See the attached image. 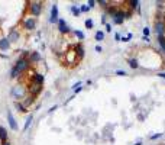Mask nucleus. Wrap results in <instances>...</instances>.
Wrapping results in <instances>:
<instances>
[{
  "instance_id": "1",
  "label": "nucleus",
  "mask_w": 165,
  "mask_h": 145,
  "mask_svg": "<svg viewBox=\"0 0 165 145\" xmlns=\"http://www.w3.org/2000/svg\"><path fill=\"white\" fill-rule=\"evenodd\" d=\"M28 94V89L22 84H16V86H12L10 89V96L15 99V102H20L26 97Z\"/></svg>"
},
{
  "instance_id": "2",
  "label": "nucleus",
  "mask_w": 165,
  "mask_h": 145,
  "mask_svg": "<svg viewBox=\"0 0 165 145\" xmlns=\"http://www.w3.org/2000/svg\"><path fill=\"white\" fill-rule=\"evenodd\" d=\"M13 68H15L19 74H23V73H26V71L31 68V63H29V60H28L26 57H19V58L16 60V63L13 64Z\"/></svg>"
},
{
  "instance_id": "3",
  "label": "nucleus",
  "mask_w": 165,
  "mask_h": 145,
  "mask_svg": "<svg viewBox=\"0 0 165 145\" xmlns=\"http://www.w3.org/2000/svg\"><path fill=\"white\" fill-rule=\"evenodd\" d=\"M26 5H28V10L32 15V18L36 19L42 13V9H44V3L42 2H28Z\"/></svg>"
},
{
  "instance_id": "4",
  "label": "nucleus",
  "mask_w": 165,
  "mask_h": 145,
  "mask_svg": "<svg viewBox=\"0 0 165 145\" xmlns=\"http://www.w3.org/2000/svg\"><path fill=\"white\" fill-rule=\"evenodd\" d=\"M36 25H38V21H36L35 18H32V16H26V18H23V21H22V26H23V29L28 31V32L35 31V29H36Z\"/></svg>"
},
{
  "instance_id": "5",
  "label": "nucleus",
  "mask_w": 165,
  "mask_h": 145,
  "mask_svg": "<svg viewBox=\"0 0 165 145\" xmlns=\"http://www.w3.org/2000/svg\"><path fill=\"white\" fill-rule=\"evenodd\" d=\"M7 39L10 41V44H16V42H19V39H20V31L16 29V28L10 29V31H9V35H7Z\"/></svg>"
},
{
  "instance_id": "6",
  "label": "nucleus",
  "mask_w": 165,
  "mask_h": 145,
  "mask_svg": "<svg viewBox=\"0 0 165 145\" xmlns=\"http://www.w3.org/2000/svg\"><path fill=\"white\" fill-rule=\"evenodd\" d=\"M155 34H156V36L159 38V36H165V22L164 21H156L155 22Z\"/></svg>"
},
{
  "instance_id": "7",
  "label": "nucleus",
  "mask_w": 165,
  "mask_h": 145,
  "mask_svg": "<svg viewBox=\"0 0 165 145\" xmlns=\"http://www.w3.org/2000/svg\"><path fill=\"white\" fill-rule=\"evenodd\" d=\"M26 89H28V93L32 94V96H35V97L42 91V86H39V84H36V83H31L29 86H26Z\"/></svg>"
},
{
  "instance_id": "8",
  "label": "nucleus",
  "mask_w": 165,
  "mask_h": 145,
  "mask_svg": "<svg viewBox=\"0 0 165 145\" xmlns=\"http://www.w3.org/2000/svg\"><path fill=\"white\" fill-rule=\"evenodd\" d=\"M59 18H58V6L52 5L51 6V16H49V23H58Z\"/></svg>"
},
{
  "instance_id": "9",
  "label": "nucleus",
  "mask_w": 165,
  "mask_h": 145,
  "mask_svg": "<svg viewBox=\"0 0 165 145\" xmlns=\"http://www.w3.org/2000/svg\"><path fill=\"white\" fill-rule=\"evenodd\" d=\"M113 23L115 25H122L123 23V21H125V12H122V10H117L113 16Z\"/></svg>"
},
{
  "instance_id": "10",
  "label": "nucleus",
  "mask_w": 165,
  "mask_h": 145,
  "mask_svg": "<svg viewBox=\"0 0 165 145\" xmlns=\"http://www.w3.org/2000/svg\"><path fill=\"white\" fill-rule=\"evenodd\" d=\"M58 29H59V32L64 34V35L68 34V32H71V28L67 25V22H65L64 19H59V21H58Z\"/></svg>"
},
{
  "instance_id": "11",
  "label": "nucleus",
  "mask_w": 165,
  "mask_h": 145,
  "mask_svg": "<svg viewBox=\"0 0 165 145\" xmlns=\"http://www.w3.org/2000/svg\"><path fill=\"white\" fill-rule=\"evenodd\" d=\"M7 122H9L10 129L18 131V122H16V119H15V116H13V113L10 110H7Z\"/></svg>"
},
{
  "instance_id": "12",
  "label": "nucleus",
  "mask_w": 165,
  "mask_h": 145,
  "mask_svg": "<svg viewBox=\"0 0 165 145\" xmlns=\"http://www.w3.org/2000/svg\"><path fill=\"white\" fill-rule=\"evenodd\" d=\"M12 47L10 41L7 39V36H3V38H0V49L2 51H9Z\"/></svg>"
},
{
  "instance_id": "13",
  "label": "nucleus",
  "mask_w": 165,
  "mask_h": 145,
  "mask_svg": "<svg viewBox=\"0 0 165 145\" xmlns=\"http://www.w3.org/2000/svg\"><path fill=\"white\" fill-rule=\"evenodd\" d=\"M28 60H29L31 64H36V63H39L42 58H41V54H39L38 51H32V52L29 54V58H28Z\"/></svg>"
},
{
  "instance_id": "14",
  "label": "nucleus",
  "mask_w": 165,
  "mask_h": 145,
  "mask_svg": "<svg viewBox=\"0 0 165 145\" xmlns=\"http://www.w3.org/2000/svg\"><path fill=\"white\" fill-rule=\"evenodd\" d=\"M35 100H36V97L28 93V94H26V97L22 100V103H23V106H25V107H31V106L35 103Z\"/></svg>"
},
{
  "instance_id": "15",
  "label": "nucleus",
  "mask_w": 165,
  "mask_h": 145,
  "mask_svg": "<svg viewBox=\"0 0 165 145\" xmlns=\"http://www.w3.org/2000/svg\"><path fill=\"white\" fill-rule=\"evenodd\" d=\"M44 80H45L44 74H41V73H33V76H32V83H36V84H39V86H44Z\"/></svg>"
},
{
  "instance_id": "16",
  "label": "nucleus",
  "mask_w": 165,
  "mask_h": 145,
  "mask_svg": "<svg viewBox=\"0 0 165 145\" xmlns=\"http://www.w3.org/2000/svg\"><path fill=\"white\" fill-rule=\"evenodd\" d=\"M74 52H75V55L78 58H82V57H84V48H82V45L81 44L74 45Z\"/></svg>"
},
{
  "instance_id": "17",
  "label": "nucleus",
  "mask_w": 165,
  "mask_h": 145,
  "mask_svg": "<svg viewBox=\"0 0 165 145\" xmlns=\"http://www.w3.org/2000/svg\"><path fill=\"white\" fill-rule=\"evenodd\" d=\"M7 138H9L7 129H6L3 125H0V141H2V142H5V141H7Z\"/></svg>"
},
{
  "instance_id": "18",
  "label": "nucleus",
  "mask_w": 165,
  "mask_h": 145,
  "mask_svg": "<svg viewBox=\"0 0 165 145\" xmlns=\"http://www.w3.org/2000/svg\"><path fill=\"white\" fill-rule=\"evenodd\" d=\"M13 104H15V109H16L19 113H28V107H25L22 102H15Z\"/></svg>"
},
{
  "instance_id": "19",
  "label": "nucleus",
  "mask_w": 165,
  "mask_h": 145,
  "mask_svg": "<svg viewBox=\"0 0 165 145\" xmlns=\"http://www.w3.org/2000/svg\"><path fill=\"white\" fill-rule=\"evenodd\" d=\"M32 120H33V115H32V113H29V115H28V118H26V122H25V125H23V132H26V131H28V128L32 125Z\"/></svg>"
},
{
  "instance_id": "20",
  "label": "nucleus",
  "mask_w": 165,
  "mask_h": 145,
  "mask_svg": "<svg viewBox=\"0 0 165 145\" xmlns=\"http://www.w3.org/2000/svg\"><path fill=\"white\" fill-rule=\"evenodd\" d=\"M94 38H96V41H99V42H100V41H103V39H104V34H103L102 31H97V32H96V35H94Z\"/></svg>"
},
{
  "instance_id": "21",
  "label": "nucleus",
  "mask_w": 165,
  "mask_h": 145,
  "mask_svg": "<svg viewBox=\"0 0 165 145\" xmlns=\"http://www.w3.org/2000/svg\"><path fill=\"white\" fill-rule=\"evenodd\" d=\"M71 13H72L74 16H78V15L81 13V12H80V8H77L75 5H72V6H71Z\"/></svg>"
},
{
  "instance_id": "22",
  "label": "nucleus",
  "mask_w": 165,
  "mask_h": 145,
  "mask_svg": "<svg viewBox=\"0 0 165 145\" xmlns=\"http://www.w3.org/2000/svg\"><path fill=\"white\" fill-rule=\"evenodd\" d=\"M129 65H130L132 68H138V67H139V64H138V60H135V58H130V60H129Z\"/></svg>"
},
{
  "instance_id": "23",
  "label": "nucleus",
  "mask_w": 165,
  "mask_h": 145,
  "mask_svg": "<svg viewBox=\"0 0 165 145\" xmlns=\"http://www.w3.org/2000/svg\"><path fill=\"white\" fill-rule=\"evenodd\" d=\"M19 76H20V74H19V73H18V71L12 67V70H10V78H13V80H15V78H19Z\"/></svg>"
},
{
  "instance_id": "24",
  "label": "nucleus",
  "mask_w": 165,
  "mask_h": 145,
  "mask_svg": "<svg viewBox=\"0 0 165 145\" xmlns=\"http://www.w3.org/2000/svg\"><path fill=\"white\" fill-rule=\"evenodd\" d=\"M74 35H75V36L80 39V41H82V39H84V34H82L81 31H78V29H75V31H74Z\"/></svg>"
},
{
  "instance_id": "25",
  "label": "nucleus",
  "mask_w": 165,
  "mask_h": 145,
  "mask_svg": "<svg viewBox=\"0 0 165 145\" xmlns=\"http://www.w3.org/2000/svg\"><path fill=\"white\" fill-rule=\"evenodd\" d=\"M84 23H86V28H87V29H93V26H94V23H93L91 19H87Z\"/></svg>"
},
{
  "instance_id": "26",
  "label": "nucleus",
  "mask_w": 165,
  "mask_h": 145,
  "mask_svg": "<svg viewBox=\"0 0 165 145\" xmlns=\"http://www.w3.org/2000/svg\"><path fill=\"white\" fill-rule=\"evenodd\" d=\"M158 44H159V47H161V49L165 47V36H159L158 38Z\"/></svg>"
},
{
  "instance_id": "27",
  "label": "nucleus",
  "mask_w": 165,
  "mask_h": 145,
  "mask_svg": "<svg viewBox=\"0 0 165 145\" xmlns=\"http://www.w3.org/2000/svg\"><path fill=\"white\" fill-rule=\"evenodd\" d=\"M97 3H99L102 8H109V6H107V5H109V2H106V0H99Z\"/></svg>"
},
{
  "instance_id": "28",
  "label": "nucleus",
  "mask_w": 165,
  "mask_h": 145,
  "mask_svg": "<svg viewBox=\"0 0 165 145\" xmlns=\"http://www.w3.org/2000/svg\"><path fill=\"white\" fill-rule=\"evenodd\" d=\"M89 10H90V8H89L87 5H82V6L80 8V12H84V13H86V12H89Z\"/></svg>"
},
{
  "instance_id": "29",
  "label": "nucleus",
  "mask_w": 165,
  "mask_h": 145,
  "mask_svg": "<svg viewBox=\"0 0 165 145\" xmlns=\"http://www.w3.org/2000/svg\"><path fill=\"white\" fill-rule=\"evenodd\" d=\"M149 34H151V29H149L148 26H145V28H143V35L149 38Z\"/></svg>"
},
{
  "instance_id": "30",
  "label": "nucleus",
  "mask_w": 165,
  "mask_h": 145,
  "mask_svg": "<svg viewBox=\"0 0 165 145\" xmlns=\"http://www.w3.org/2000/svg\"><path fill=\"white\" fill-rule=\"evenodd\" d=\"M130 5H132V8L135 9V8H138L139 6V2H138V0H132V2H129Z\"/></svg>"
},
{
  "instance_id": "31",
  "label": "nucleus",
  "mask_w": 165,
  "mask_h": 145,
  "mask_svg": "<svg viewBox=\"0 0 165 145\" xmlns=\"http://www.w3.org/2000/svg\"><path fill=\"white\" fill-rule=\"evenodd\" d=\"M161 136H162V133H155V135H152V136H151V139H152V141H155V139H158V138H161Z\"/></svg>"
},
{
  "instance_id": "32",
  "label": "nucleus",
  "mask_w": 165,
  "mask_h": 145,
  "mask_svg": "<svg viewBox=\"0 0 165 145\" xmlns=\"http://www.w3.org/2000/svg\"><path fill=\"white\" fill-rule=\"evenodd\" d=\"M94 5H96V2H94V0H89V3H87V6L91 9V8H94Z\"/></svg>"
},
{
  "instance_id": "33",
  "label": "nucleus",
  "mask_w": 165,
  "mask_h": 145,
  "mask_svg": "<svg viewBox=\"0 0 165 145\" xmlns=\"http://www.w3.org/2000/svg\"><path fill=\"white\" fill-rule=\"evenodd\" d=\"M116 74H117V76H126V71H122V70H117V71H116Z\"/></svg>"
},
{
  "instance_id": "34",
  "label": "nucleus",
  "mask_w": 165,
  "mask_h": 145,
  "mask_svg": "<svg viewBox=\"0 0 165 145\" xmlns=\"http://www.w3.org/2000/svg\"><path fill=\"white\" fill-rule=\"evenodd\" d=\"M106 31L107 32H112V25L110 23H106Z\"/></svg>"
},
{
  "instance_id": "35",
  "label": "nucleus",
  "mask_w": 165,
  "mask_h": 145,
  "mask_svg": "<svg viewBox=\"0 0 165 145\" xmlns=\"http://www.w3.org/2000/svg\"><path fill=\"white\" fill-rule=\"evenodd\" d=\"M96 51H97V52H102V51H103V48H102L100 45H97V47H96Z\"/></svg>"
},
{
  "instance_id": "36",
  "label": "nucleus",
  "mask_w": 165,
  "mask_h": 145,
  "mask_svg": "<svg viewBox=\"0 0 165 145\" xmlns=\"http://www.w3.org/2000/svg\"><path fill=\"white\" fill-rule=\"evenodd\" d=\"M81 90H82V87H81V86H80V87H77V89H75V90H74V93H80V91H81Z\"/></svg>"
},
{
  "instance_id": "37",
  "label": "nucleus",
  "mask_w": 165,
  "mask_h": 145,
  "mask_svg": "<svg viewBox=\"0 0 165 145\" xmlns=\"http://www.w3.org/2000/svg\"><path fill=\"white\" fill-rule=\"evenodd\" d=\"M115 38H116V41H120V35H119V34H116Z\"/></svg>"
},
{
  "instance_id": "38",
  "label": "nucleus",
  "mask_w": 165,
  "mask_h": 145,
  "mask_svg": "<svg viewBox=\"0 0 165 145\" xmlns=\"http://www.w3.org/2000/svg\"><path fill=\"white\" fill-rule=\"evenodd\" d=\"M158 76H159V77H161V78H165V73H159V74H158Z\"/></svg>"
},
{
  "instance_id": "39",
  "label": "nucleus",
  "mask_w": 165,
  "mask_h": 145,
  "mask_svg": "<svg viewBox=\"0 0 165 145\" xmlns=\"http://www.w3.org/2000/svg\"><path fill=\"white\" fill-rule=\"evenodd\" d=\"M2 145H12L9 141H5V142H2Z\"/></svg>"
},
{
  "instance_id": "40",
  "label": "nucleus",
  "mask_w": 165,
  "mask_h": 145,
  "mask_svg": "<svg viewBox=\"0 0 165 145\" xmlns=\"http://www.w3.org/2000/svg\"><path fill=\"white\" fill-rule=\"evenodd\" d=\"M135 145H142V142H140V141H138V142H136Z\"/></svg>"
},
{
  "instance_id": "41",
  "label": "nucleus",
  "mask_w": 165,
  "mask_h": 145,
  "mask_svg": "<svg viewBox=\"0 0 165 145\" xmlns=\"http://www.w3.org/2000/svg\"><path fill=\"white\" fill-rule=\"evenodd\" d=\"M162 51H164V52H165V47H164V48H162Z\"/></svg>"
}]
</instances>
